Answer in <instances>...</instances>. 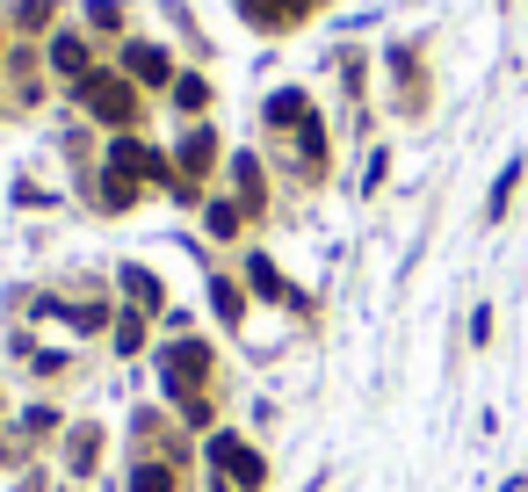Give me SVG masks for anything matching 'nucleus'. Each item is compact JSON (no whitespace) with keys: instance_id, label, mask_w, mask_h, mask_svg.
<instances>
[{"instance_id":"1","label":"nucleus","mask_w":528,"mask_h":492,"mask_svg":"<svg viewBox=\"0 0 528 492\" xmlns=\"http://www.w3.org/2000/svg\"><path fill=\"white\" fill-rule=\"evenodd\" d=\"M80 102H87V116H102L109 131H131V123H138V95H131L123 73H87L80 80Z\"/></svg>"},{"instance_id":"2","label":"nucleus","mask_w":528,"mask_h":492,"mask_svg":"<svg viewBox=\"0 0 528 492\" xmlns=\"http://www.w3.org/2000/svg\"><path fill=\"white\" fill-rule=\"evenodd\" d=\"M203 377H210V348H203V341H174V348L160 355V384H167L174 398H196Z\"/></svg>"},{"instance_id":"3","label":"nucleus","mask_w":528,"mask_h":492,"mask_svg":"<svg viewBox=\"0 0 528 492\" xmlns=\"http://www.w3.org/2000/svg\"><path fill=\"white\" fill-rule=\"evenodd\" d=\"M210 471H217V478H232L239 492H254V485L268 478V464H261V456L246 449L239 435H210Z\"/></svg>"},{"instance_id":"4","label":"nucleus","mask_w":528,"mask_h":492,"mask_svg":"<svg viewBox=\"0 0 528 492\" xmlns=\"http://www.w3.org/2000/svg\"><path fill=\"white\" fill-rule=\"evenodd\" d=\"M109 174H131V181H167L174 167H167L145 138H109Z\"/></svg>"},{"instance_id":"5","label":"nucleus","mask_w":528,"mask_h":492,"mask_svg":"<svg viewBox=\"0 0 528 492\" xmlns=\"http://www.w3.org/2000/svg\"><path fill=\"white\" fill-rule=\"evenodd\" d=\"M123 73L145 80V87H167V80H174V58H167L160 44H131V51H123Z\"/></svg>"},{"instance_id":"6","label":"nucleus","mask_w":528,"mask_h":492,"mask_svg":"<svg viewBox=\"0 0 528 492\" xmlns=\"http://www.w3.org/2000/svg\"><path fill=\"white\" fill-rule=\"evenodd\" d=\"M51 73L80 87L87 73H95V58H87V44H80V37H51Z\"/></svg>"},{"instance_id":"7","label":"nucleus","mask_w":528,"mask_h":492,"mask_svg":"<svg viewBox=\"0 0 528 492\" xmlns=\"http://www.w3.org/2000/svg\"><path fill=\"white\" fill-rule=\"evenodd\" d=\"M95 464H102V435H95V427H73V435H66V471L87 478Z\"/></svg>"},{"instance_id":"8","label":"nucleus","mask_w":528,"mask_h":492,"mask_svg":"<svg viewBox=\"0 0 528 492\" xmlns=\"http://www.w3.org/2000/svg\"><path fill=\"white\" fill-rule=\"evenodd\" d=\"M210 160H217V138H210V131H189V138H181V152H174L181 174H210Z\"/></svg>"},{"instance_id":"9","label":"nucleus","mask_w":528,"mask_h":492,"mask_svg":"<svg viewBox=\"0 0 528 492\" xmlns=\"http://www.w3.org/2000/svg\"><path fill=\"white\" fill-rule=\"evenodd\" d=\"M246 290H254V297H268V304H283L290 297V283H283V275H275V261H246Z\"/></svg>"},{"instance_id":"10","label":"nucleus","mask_w":528,"mask_h":492,"mask_svg":"<svg viewBox=\"0 0 528 492\" xmlns=\"http://www.w3.org/2000/svg\"><path fill=\"white\" fill-rule=\"evenodd\" d=\"M210 304H217V319H225V326H239V319H246V290H239V283H225V275L210 283Z\"/></svg>"},{"instance_id":"11","label":"nucleus","mask_w":528,"mask_h":492,"mask_svg":"<svg viewBox=\"0 0 528 492\" xmlns=\"http://www.w3.org/2000/svg\"><path fill=\"white\" fill-rule=\"evenodd\" d=\"M304 116H312V109H304V95H297V87H283V95H268V123H275V131H283V123L297 131Z\"/></svg>"},{"instance_id":"12","label":"nucleus","mask_w":528,"mask_h":492,"mask_svg":"<svg viewBox=\"0 0 528 492\" xmlns=\"http://www.w3.org/2000/svg\"><path fill=\"white\" fill-rule=\"evenodd\" d=\"M514 189H521V160H514V167H500V181H492V196H485V218H507Z\"/></svg>"},{"instance_id":"13","label":"nucleus","mask_w":528,"mask_h":492,"mask_svg":"<svg viewBox=\"0 0 528 492\" xmlns=\"http://www.w3.org/2000/svg\"><path fill=\"white\" fill-rule=\"evenodd\" d=\"M203 225H210V239H239V203H203Z\"/></svg>"},{"instance_id":"14","label":"nucleus","mask_w":528,"mask_h":492,"mask_svg":"<svg viewBox=\"0 0 528 492\" xmlns=\"http://www.w3.org/2000/svg\"><path fill=\"white\" fill-rule=\"evenodd\" d=\"M232 174H239V210H261V167L239 152V160H232Z\"/></svg>"},{"instance_id":"15","label":"nucleus","mask_w":528,"mask_h":492,"mask_svg":"<svg viewBox=\"0 0 528 492\" xmlns=\"http://www.w3.org/2000/svg\"><path fill=\"white\" fill-rule=\"evenodd\" d=\"M297 152H304V167H319V160H326V131H319V116H304V123H297Z\"/></svg>"},{"instance_id":"16","label":"nucleus","mask_w":528,"mask_h":492,"mask_svg":"<svg viewBox=\"0 0 528 492\" xmlns=\"http://www.w3.org/2000/svg\"><path fill=\"white\" fill-rule=\"evenodd\" d=\"M131 492H174V464H138L131 471Z\"/></svg>"},{"instance_id":"17","label":"nucleus","mask_w":528,"mask_h":492,"mask_svg":"<svg viewBox=\"0 0 528 492\" xmlns=\"http://www.w3.org/2000/svg\"><path fill=\"white\" fill-rule=\"evenodd\" d=\"M131 203H138V181L131 174H109L102 181V210H131Z\"/></svg>"},{"instance_id":"18","label":"nucleus","mask_w":528,"mask_h":492,"mask_svg":"<svg viewBox=\"0 0 528 492\" xmlns=\"http://www.w3.org/2000/svg\"><path fill=\"white\" fill-rule=\"evenodd\" d=\"M123 290H131V297L145 304V312H152V304H160V283H152L145 268H123Z\"/></svg>"},{"instance_id":"19","label":"nucleus","mask_w":528,"mask_h":492,"mask_svg":"<svg viewBox=\"0 0 528 492\" xmlns=\"http://www.w3.org/2000/svg\"><path fill=\"white\" fill-rule=\"evenodd\" d=\"M203 102H210V87H203L196 73H181V80H174V109H203Z\"/></svg>"},{"instance_id":"20","label":"nucleus","mask_w":528,"mask_h":492,"mask_svg":"<svg viewBox=\"0 0 528 492\" xmlns=\"http://www.w3.org/2000/svg\"><path fill=\"white\" fill-rule=\"evenodd\" d=\"M116 348H123V355H138V348H145V319H138V312H131V319H116Z\"/></svg>"},{"instance_id":"21","label":"nucleus","mask_w":528,"mask_h":492,"mask_svg":"<svg viewBox=\"0 0 528 492\" xmlns=\"http://www.w3.org/2000/svg\"><path fill=\"white\" fill-rule=\"evenodd\" d=\"M87 22H95V29H109V37H116V29H123V8H116V0H87Z\"/></svg>"},{"instance_id":"22","label":"nucleus","mask_w":528,"mask_h":492,"mask_svg":"<svg viewBox=\"0 0 528 492\" xmlns=\"http://www.w3.org/2000/svg\"><path fill=\"white\" fill-rule=\"evenodd\" d=\"M51 427H58L51 406H29V413H22V435H51Z\"/></svg>"},{"instance_id":"23","label":"nucleus","mask_w":528,"mask_h":492,"mask_svg":"<svg viewBox=\"0 0 528 492\" xmlns=\"http://www.w3.org/2000/svg\"><path fill=\"white\" fill-rule=\"evenodd\" d=\"M15 22H22V29H44V22H51V0H22Z\"/></svg>"},{"instance_id":"24","label":"nucleus","mask_w":528,"mask_h":492,"mask_svg":"<svg viewBox=\"0 0 528 492\" xmlns=\"http://www.w3.org/2000/svg\"><path fill=\"white\" fill-rule=\"evenodd\" d=\"M181 420H189V427H210V398H203V391L181 398Z\"/></svg>"}]
</instances>
